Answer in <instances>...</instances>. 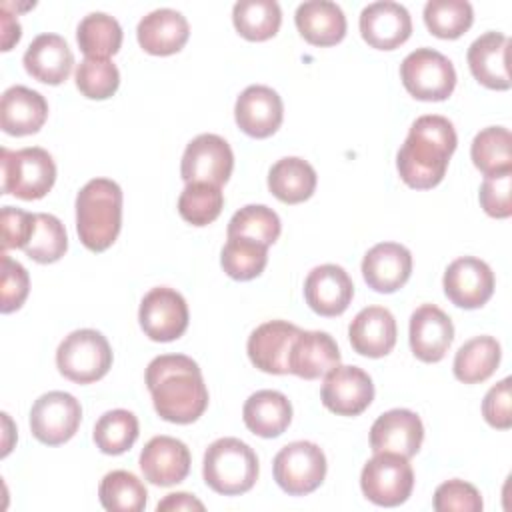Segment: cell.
<instances>
[{"label":"cell","mask_w":512,"mask_h":512,"mask_svg":"<svg viewBox=\"0 0 512 512\" xmlns=\"http://www.w3.org/2000/svg\"><path fill=\"white\" fill-rule=\"evenodd\" d=\"M146 386L156 414L166 422L192 424L208 408V388L190 356H156L146 368Z\"/></svg>","instance_id":"6da1fadb"},{"label":"cell","mask_w":512,"mask_h":512,"mask_svg":"<svg viewBox=\"0 0 512 512\" xmlns=\"http://www.w3.org/2000/svg\"><path fill=\"white\" fill-rule=\"evenodd\" d=\"M458 136L454 124L438 114H426L412 122L404 144L396 154L402 182L416 190H428L442 182Z\"/></svg>","instance_id":"7a4b0ae2"},{"label":"cell","mask_w":512,"mask_h":512,"mask_svg":"<svg viewBox=\"0 0 512 512\" xmlns=\"http://www.w3.org/2000/svg\"><path fill=\"white\" fill-rule=\"evenodd\" d=\"M122 228V188L110 178L88 180L76 196V232L92 252L108 250Z\"/></svg>","instance_id":"3957f363"},{"label":"cell","mask_w":512,"mask_h":512,"mask_svg":"<svg viewBox=\"0 0 512 512\" xmlns=\"http://www.w3.org/2000/svg\"><path fill=\"white\" fill-rule=\"evenodd\" d=\"M258 456L238 438L214 440L202 460V476L208 488L224 496L248 492L258 480Z\"/></svg>","instance_id":"277c9868"},{"label":"cell","mask_w":512,"mask_h":512,"mask_svg":"<svg viewBox=\"0 0 512 512\" xmlns=\"http://www.w3.org/2000/svg\"><path fill=\"white\" fill-rule=\"evenodd\" d=\"M2 194H12L20 200L44 198L56 182V164L40 146L20 150H0Z\"/></svg>","instance_id":"5b68a950"},{"label":"cell","mask_w":512,"mask_h":512,"mask_svg":"<svg viewBox=\"0 0 512 512\" xmlns=\"http://www.w3.org/2000/svg\"><path fill=\"white\" fill-rule=\"evenodd\" d=\"M56 366L70 382L92 384L108 374L112 366V348L98 330H74L60 342L56 350Z\"/></svg>","instance_id":"8992f818"},{"label":"cell","mask_w":512,"mask_h":512,"mask_svg":"<svg viewBox=\"0 0 512 512\" xmlns=\"http://www.w3.org/2000/svg\"><path fill=\"white\" fill-rule=\"evenodd\" d=\"M362 494L376 506H400L414 488V472L408 458L394 452H374L360 474Z\"/></svg>","instance_id":"52a82bcc"},{"label":"cell","mask_w":512,"mask_h":512,"mask_svg":"<svg viewBox=\"0 0 512 512\" xmlns=\"http://www.w3.org/2000/svg\"><path fill=\"white\" fill-rule=\"evenodd\" d=\"M400 80L416 100L440 102L454 92L456 70L442 52L416 48L402 60Z\"/></svg>","instance_id":"ba28073f"},{"label":"cell","mask_w":512,"mask_h":512,"mask_svg":"<svg viewBox=\"0 0 512 512\" xmlns=\"http://www.w3.org/2000/svg\"><path fill=\"white\" fill-rule=\"evenodd\" d=\"M326 468L328 464L322 448L308 440L286 444L272 462L276 484L290 496L314 492L324 482Z\"/></svg>","instance_id":"9c48e42d"},{"label":"cell","mask_w":512,"mask_h":512,"mask_svg":"<svg viewBox=\"0 0 512 512\" xmlns=\"http://www.w3.org/2000/svg\"><path fill=\"white\" fill-rule=\"evenodd\" d=\"M82 420L80 402L62 390L42 394L30 410L32 436L48 446H60L68 442Z\"/></svg>","instance_id":"30bf717a"},{"label":"cell","mask_w":512,"mask_h":512,"mask_svg":"<svg viewBox=\"0 0 512 512\" xmlns=\"http://www.w3.org/2000/svg\"><path fill=\"white\" fill-rule=\"evenodd\" d=\"M140 328L154 342H172L188 328V304L180 292L156 286L144 294L138 310Z\"/></svg>","instance_id":"8fae6325"},{"label":"cell","mask_w":512,"mask_h":512,"mask_svg":"<svg viewBox=\"0 0 512 512\" xmlns=\"http://www.w3.org/2000/svg\"><path fill=\"white\" fill-rule=\"evenodd\" d=\"M234 168L230 144L218 134H198L182 154L180 176L186 184L208 182L222 186L228 182Z\"/></svg>","instance_id":"7c38bea8"},{"label":"cell","mask_w":512,"mask_h":512,"mask_svg":"<svg viewBox=\"0 0 512 512\" xmlns=\"http://www.w3.org/2000/svg\"><path fill=\"white\" fill-rule=\"evenodd\" d=\"M446 298L464 310L484 306L494 294V272L476 256H460L448 264L442 278Z\"/></svg>","instance_id":"4fadbf2b"},{"label":"cell","mask_w":512,"mask_h":512,"mask_svg":"<svg viewBox=\"0 0 512 512\" xmlns=\"http://www.w3.org/2000/svg\"><path fill=\"white\" fill-rule=\"evenodd\" d=\"M322 404L338 416H358L374 400L372 378L358 366H336L324 376Z\"/></svg>","instance_id":"5bb4252c"},{"label":"cell","mask_w":512,"mask_h":512,"mask_svg":"<svg viewBox=\"0 0 512 512\" xmlns=\"http://www.w3.org/2000/svg\"><path fill=\"white\" fill-rule=\"evenodd\" d=\"M238 128L252 138L272 136L284 118V104L276 90L264 84H252L240 92L234 106Z\"/></svg>","instance_id":"9a60e30c"},{"label":"cell","mask_w":512,"mask_h":512,"mask_svg":"<svg viewBox=\"0 0 512 512\" xmlns=\"http://www.w3.org/2000/svg\"><path fill=\"white\" fill-rule=\"evenodd\" d=\"M424 440V426L416 412L392 408L380 414L370 428L372 452H394L404 458L418 454Z\"/></svg>","instance_id":"2e32d148"},{"label":"cell","mask_w":512,"mask_h":512,"mask_svg":"<svg viewBox=\"0 0 512 512\" xmlns=\"http://www.w3.org/2000/svg\"><path fill=\"white\" fill-rule=\"evenodd\" d=\"M360 34L376 50H394L412 34L410 12L398 2H372L360 12Z\"/></svg>","instance_id":"e0dca14e"},{"label":"cell","mask_w":512,"mask_h":512,"mask_svg":"<svg viewBox=\"0 0 512 512\" xmlns=\"http://www.w3.org/2000/svg\"><path fill=\"white\" fill-rule=\"evenodd\" d=\"M352 296V278L338 264H320L304 280L306 304L320 316H340L350 306Z\"/></svg>","instance_id":"ac0fdd59"},{"label":"cell","mask_w":512,"mask_h":512,"mask_svg":"<svg viewBox=\"0 0 512 512\" xmlns=\"http://www.w3.org/2000/svg\"><path fill=\"white\" fill-rule=\"evenodd\" d=\"M410 348L412 354L426 364L440 362L452 340H454V324L450 316L434 304L418 306L410 316Z\"/></svg>","instance_id":"d6986e66"},{"label":"cell","mask_w":512,"mask_h":512,"mask_svg":"<svg viewBox=\"0 0 512 512\" xmlns=\"http://www.w3.org/2000/svg\"><path fill=\"white\" fill-rule=\"evenodd\" d=\"M300 328L286 320H268L252 330L246 352L250 362L266 374H288V356Z\"/></svg>","instance_id":"ffe728a7"},{"label":"cell","mask_w":512,"mask_h":512,"mask_svg":"<svg viewBox=\"0 0 512 512\" xmlns=\"http://www.w3.org/2000/svg\"><path fill=\"white\" fill-rule=\"evenodd\" d=\"M188 446L172 436H154L140 452V470L144 480L154 486H174L190 472Z\"/></svg>","instance_id":"44dd1931"},{"label":"cell","mask_w":512,"mask_h":512,"mask_svg":"<svg viewBox=\"0 0 512 512\" xmlns=\"http://www.w3.org/2000/svg\"><path fill=\"white\" fill-rule=\"evenodd\" d=\"M412 274V254L398 242L374 244L362 258V276L366 284L380 292L400 290Z\"/></svg>","instance_id":"7402d4cb"},{"label":"cell","mask_w":512,"mask_h":512,"mask_svg":"<svg viewBox=\"0 0 512 512\" xmlns=\"http://www.w3.org/2000/svg\"><path fill=\"white\" fill-rule=\"evenodd\" d=\"M510 38L500 32H484L468 48V66L472 76L490 90H508L512 86L508 70Z\"/></svg>","instance_id":"603a6c76"},{"label":"cell","mask_w":512,"mask_h":512,"mask_svg":"<svg viewBox=\"0 0 512 512\" xmlns=\"http://www.w3.org/2000/svg\"><path fill=\"white\" fill-rule=\"evenodd\" d=\"M340 364V350L336 340L322 330H300L292 342L288 356V370L304 380L326 376Z\"/></svg>","instance_id":"cb8c5ba5"},{"label":"cell","mask_w":512,"mask_h":512,"mask_svg":"<svg viewBox=\"0 0 512 512\" xmlns=\"http://www.w3.org/2000/svg\"><path fill=\"white\" fill-rule=\"evenodd\" d=\"M396 320L384 306L362 308L348 326L352 348L366 358H382L396 344Z\"/></svg>","instance_id":"d4e9b609"},{"label":"cell","mask_w":512,"mask_h":512,"mask_svg":"<svg viewBox=\"0 0 512 512\" xmlns=\"http://www.w3.org/2000/svg\"><path fill=\"white\" fill-rule=\"evenodd\" d=\"M22 64L34 80L58 86L70 76L74 54L62 36L46 32L28 44Z\"/></svg>","instance_id":"484cf974"},{"label":"cell","mask_w":512,"mask_h":512,"mask_svg":"<svg viewBox=\"0 0 512 512\" xmlns=\"http://www.w3.org/2000/svg\"><path fill=\"white\" fill-rule=\"evenodd\" d=\"M136 36L144 52L154 56H170L184 48L190 36V26L178 10L158 8L138 22Z\"/></svg>","instance_id":"4316f807"},{"label":"cell","mask_w":512,"mask_h":512,"mask_svg":"<svg viewBox=\"0 0 512 512\" xmlns=\"http://www.w3.org/2000/svg\"><path fill=\"white\" fill-rule=\"evenodd\" d=\"M48 118L46 98L26 86H10L0 100V126L10 136L38 132Z\"/></svg>","instance_id":"83f0119b"},{"label":"cell","mask_w":512,"mask_h":512,"mask_svg":"<svg viewBox=\"0 0 512 512\" xmlns=\"http://www.w3.org/2000/svg\"><path fill=\"white\" fill-rule=\"evenodd\" d=\"M300 36L312 46H334L346 36V16L336 2L308 0L294 14Z\"/></svg>","instance_id":"f1b7e54d"},{"label":"cell","mask_w":512,"mask_h":512,"mask_svg":"<svg viewBox=\"0 0 512 512\" xmlns=\"http://www.w3.org/2000/svg\"><path fill=\"white\" fill-rule=\"evenodd\" d=\"M246 428L262 438H276L292 422V404L278 390H258L248 396L242 408Z\"/></svg>","instance_id":"f546056e"},{"label":"cell","mask_w":512,"mask_h":512,"mask_svg":"<svg viewBox=\"0 0 512 512\" xmlns=\"http://www.w3.org/2000/svg\"><path fill=\"white\" fill-rule=\"evenodd\" d=\"M316 170L298 156L280 158L268 172V190L284 204H300L316 190Z\"/></svg>","instance_id":"4dcf8cb0"},{"label":"cell","mask_w":512,"mask_h":512,"mask_svg":"<svg viewBox=\"0 0 512 512\" xmlns=\"http://www.w3.org/2000/svg\"><path fill=\"white\" fill-rule=\"evenodd\" d=\"M502 348L492 336H474L466 340L454 356V376L464 384L488 380L500 364Z\"/></svg>","instance_id":"1f68e13d"},{"label":"cell","mask_w":512,"mask_h":512,"mask_svg":"<svg viewBox=\"0 0 512 512\" xmlns=\"http://www.w3.org/2000/svg\"><path fill=\"white\" fill-rule=\"evenodd\" d=\"M238 34L250 42H262L280 30L282 10L276 0H238L232 8Z\"/></svg>","instance_id":"d6a6232c"},{"label":"cell","mask_w":512,"mask_h":512,"mask_svg":"<svg viewBox=\"0 0 512 512\" xmlns=\"http://www.w3.org/2000/svg\"><path fill=\"white\" fill-rule=\"evenodd\" d=\"M76 42L86 58L108 60L122 46V26L106 12H90L76 28Z\"/></svg>","instance_id":"836d02e7"},{"label":"cell","mask_w":512,"mask_h":512,"mask_svg":"<svg viewBox=\"0 0 512 512\" xmlns=\"http://www.w3.org/2000/svg\"><path fill=\"white\" fill-rule=\"evenodd\" d=\"M474 166L484 174L492 176L498 172L512 170V134L504 126H488L480 130L470 146Z\"/></svg>","instance_id":"e575fe53"},{"label":"cell","mask_w":512,"mask_h":512,"mask_svg":"<svg viewBox=\"0 0 512 512\" xmlns=\"http://www.w3.org/2000/svg\"><path fill=\"white\" fill-rule=\"evenodd\" d=\"M98 498L108 512H140L146 506L148 492L136 474L128 470H112L102 478Z\"/></svg>","instance_id":"d590c367"},{"label":"cell","mask_w":512,"mask_h":512,"mask_svg":"<svg viewBox=\"0 0 512 512\" xmlns=\"http://www.w3.org/2000/svg\"><path fill=\"white\" fill-rule=\"evenodd\" d=\"M220 264L230 278L240 282L252 280L260 276L268 264V246L252 238L228 236L220 254Z\"/></svg>","instance_id":"8d00e7d4"},{"label":"cell","mask_w":512,"mask_h":512,"mask_svg":"<svg viewBox=\"0 0 512 512\" xmlns=\"http://www.w3.org/2000/svg\"><path fill=\"white\" fill-rule=\"evenodd\" d=\"M138 432H140L138 418L130 410L116 408V410L104 412L96 420L92 438H94V444L100 448V452L118 456L134 446Z\"/></svg>","instance_id":"74e56055"},{"label":"cell","mask_w":512,"mask_h":512,"mask_svg":"<svg viewBox=\"0 0 512 512\" xmlns=\"http://www.w3.org/2000/svg\"><path fill=\"white\" fill-rule=\"evenodd\" d=\"M22 250L38 264L58 262L68 250V236L64 224L54 214H34L32 234Z\"/></svg>","instance_id":"f35d334b"},{"label":"cell","mask_w":512,"mask_h":512,"mask_svg":"<svg viewBox=\"0 0 512 512\" xmlns=\"http://www.w3.org/2000/svg\"><path fill=\"white\" fill-rule=\"evenodd\" d=\"M472 22L474 10L468 0H428L424 4V24L438 38H460Z\"/></svg>","instance_id":"ab89813d"},{"label":"cell","mask_w":512,"mask_h":512,"mask_svg":"<svg viewBox=\"0 0 512 512\" xmlns=\"http://www.w3.org/2000/svg\"><path fill=\"white\" fill-rule=\"evenodd\" d=\"M224 208L222 188L208 182H190L178 198L180 216L192 226H208Z\"/></svg>","instance_id":"60d3db41"},{"label":"cell","mask_w":512,"mask_h":512,"mask_svg":"<svg viewBox=\"0 0 512 512\" xmlns=\"http://www.w3.org/2000/svg\"><path fill=\"white\" fill-rule=\"evenodd\" d=\"M282 230L278 214L266 204H248L232 214L226 234L252 238L264 246H270L278 240Z\"/></svg>","instance_id":"b9f144b4"},{"label":"cell","mask_w":512,"mask_h":512,"mask_svg":"<svg viewBox=\"0 0 512 512\" xmlns=\"http://www.w3.org/2000/svg\"><path fill=\"white\" fill-rule=\"evenodd\" d=\"M76 88L90 100H106L120 86V72L116 64L100 58H84L74 72Z\"/></svg>","instance_id":"7bdbcfd3"},{"label":"cell","mask_w":512,"mask_h":512,"mask_svg":"<svg viewBox=\"0 0 512 512\" xmlns=\"http://www.w3.org/2000/svg\"><path fill=\"white\" fill-rule=\"evenodd\" d=\"M2 274H0V310L2 314H10L18 310L30 292V276L28 270L12 260L6 252H2Z\"/></svg>","instance_id":"ee69618b"},{"label":"cell","mask_w":512,"mask_h":512,"mask_svg":"<svg viewBox=\"0 0 512 512\" xmlns=\"http://www.w3.org/2000/svg\"><path fill=\"white\" fill-rule=\"evenodd\" d=\"M482 506L476 486L458 478L442 482L434 492V510L438 512H480Z\"/></svg>","instance_id":"f6af8a7d"},{"label":"cell","mask_w":512,"mask_h":512,"mask_svg":"<svg viewBox=\"0 0 512 512\" xmlns=\"http://www.w3.org/2000/svg\"><path fill=\"white\" fill-rule=\"evenodd\" d=\"M478 198L488 216L508 218L512 214V170L484 176Z\"/></svg>","instance_id":"bcb514c9"},{"label":"cell","mask_w":512,"mask_h":512,"mask_svg":"<svg viewBox=\"0 0 512 512\" xmlns=\"http://www.w3.org/2000/svg\"><path fill=\"white\" fill-rule=\"evenodd\" d=\"M2 222V250L10 248H24L32 228H34V214L14 208V206H4L0 214Z\"/></svg>","instance_id":"7dc6e473"},{"label":"cell","mask_w":512,"mask_h":512,"mask_svg":"<svg viewBox=\"0 0 512 512\" xmlns=\"http://www.w3.org/2000/svg\"><path fill=\"white\" fill-rule=\"evenodd\" d=\"M482 416L484 420L498 430H508L512 426V412H510V378L500 380L494 384L484 400H482Z\"/></svg>","instance_id":"c3c4849f"},{"label":"cell","mask_w":512,"mask_h":512,"mask_svg":"<svg viewBox=\"0 0 512 512\" xmlns=\"http://www.w3.org/2000/svg\"><path fill=\"white\" fill-rule=\"evenodd\" d=\"M156 510H204V504L188 492H176L168 494L162 502H158Z\"/></svg>","instance_id":"681fc988"},{"label":"cell","mask_w":512,"mask_h":512,"mask_svg":"<svg viewBox=\"0 0 512 512\" xmlns=\"http://www.w3.org/2000/svg\"><path fill=\"white\" fill-rule=\"evenodd\" d=\"M22 36V28L14 14L8 12V8H2V50L8 52L14 44H18Z\"/></svg>","instance_id":"f907efd6"}]
</instances>
